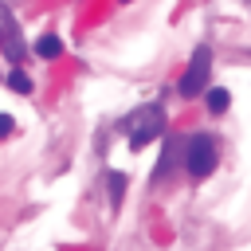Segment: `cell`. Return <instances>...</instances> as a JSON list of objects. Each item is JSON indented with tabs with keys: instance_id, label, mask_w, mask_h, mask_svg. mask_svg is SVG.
Masks as SVG:
<instances>
[{
	"instance_id": "cell-1",
	"label": "cell",
	"mask_w": 251,
	"mask_h": 251,
	"mask_svg": "<svg viewBox=\"0 0 251 251\" xmlns=\"http://www.w3.org/2000/svg\"><path fill=\"white\" fill-rule=\"evenodd\" d=\"M126 129H129V149L137 153L141 145H149L153 137H161V129H165V110H161L157 102H149V106H141L137 114H129Z\"/></svg>"
},
{
	"instance_id": "cell-2",
	"label": "cell",
	"mask_w": 251,
	"mask_h": 251,
	"mask_svg": "<svg viewBox=\"0 0 251 251\" xmlns=\"http://www.w3.org/2000/svg\"><path fill=\"white\" fill-rule=\"evenodd\" d=\"M216 161H220V145H216L212 133H192V137L184 141V165H188V173H192L196 180H204V176L216 169Z\"/></svg>"
},
{
	"instance_id": "cell-3",
	"label": "cell",
	"mask_w": 251,
	"mask_h": 251,
	"mask_svg": "<svg viewBox=\"0 0 251 251\" xmlns=\"http://www.w3.org/2000/svg\"><path fill=\"white\" fill-rule=\"evenodd\" d=\"M208 75H212V51H208V47H196L192 59H188V67H184V75H180V82H176L180 98H200V94H208Z\"/></svg>"
},
{
	"instance_id": "cell-4",
	"label": "cell",
	"mask_w": 251,
	"mask_h": 251,
	"mask_svg": "<svg viewBox=\"0 0 251 251\" xmlns=\"http://www.w3.org/2000/svg\"><path fill=\"white\" fill-rule=\"evenodd\" d=\"M0 51L12 67H20L27 59V43H24V31L16 24V16L8 12V4H0Z\"/></svg>"
},
{
	"instance_id": "cell-5",
	"label": "cell",
	"mask_w": 251,
	"mask_h": 251,
	"mask_svg": "<svg viewBox=\"0 0 251 251\" xmlns=\"http://www.w3.org/2000/svg\"><path fill=\"white\" fill-rule=\"evenodd\" d=\"M35 55H39V59H59V55H63V39L51 35V31L39 35V39H35Z\"/></svg>"
},
{
	"instance_id": "cell-6",
	"label": "cell",
	"mask_w": 251,
	"mask_h": 251,
	"mask_svg": "<svg viewBox=\"0 0 251 251\" xmlns=\"http://www.w3.org/2000/svg\"><path fill=\"white\" fill-rule=\"evenodd\" d=\"M204 106H208V114H224V110L231 106V94H227L224 86H208V94H204Z\"/></svg>"
},
{
	"instance_id": "cell-7",
	"label": "cell",
	"mask_w": 251,
	"mask_h": 251,
	"mask_svg": "<svg viewBox=\"0 0 251 251\" xmlns=\"http://www.w3.org/2000/svg\"><path fill=\"white\" fill-rule=\"evenodd\" d=\"M106 192H110V204L122 208V196H126V173H106Z\"/></svg>"
},
{
	"instance_id": "cell-8",
	"label": "cell",
	"mask_w": 251,
	"mask_h": 251,
	"mask_svg": "<svg viewBox=\"0 0 251 251\" xmlns=\"http://www.w3.org/2000/svg\"><path fill=\"white\" fill-rule=\"evenodd\" d=\"M8 86H12L16 94H31V78H27L20 67H12V75H8Z\"/></svg>"
},
{
	"instance_id": "cell-9",
	"label": "cell",
	"mask_w": 251,
	"mask_h": 251,
	"mask_svg": "<svg viewBox=\"0 0 251 251\" xmlns=\"http://www.w3.org/2000/svg\"><path fill=\"white\" fill-rule=\"evenodd\" d=\"M12 129H16V122H12V118H8V114H0V141H4V137H8V133H12Z\"/></svg>"
},
{
	"instance_id": "cell-10",
	"label": "cell",
	"mask_w": 251,
	"mask_h": 251,
	"mask_svg": "<svg viewBox=\"0 0 251 251\" xmlns=\"http://www.w3.org/2000/svg\"><path fill=\"white\" fill-rule=\"evenodd\" d=\"M118 4H133V0H118Z\"/></svg>"
}]
</instances>
